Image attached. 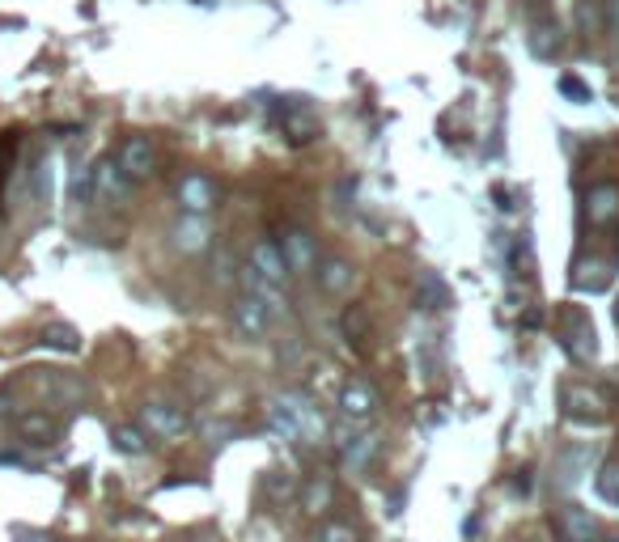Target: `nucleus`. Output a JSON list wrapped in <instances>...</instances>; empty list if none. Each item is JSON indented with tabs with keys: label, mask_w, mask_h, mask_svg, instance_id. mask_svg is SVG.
Here are the masks:
<instances>
[{
	"label": "nucleus",
	"mask_w": 619,
	"mask_h": 542,
	"mask_svg": "<svg viewBox=\"0 0 619 542\" xmlns=\"http://www.w3.org/2000/svg\"><path fill=\"white\" fill-rule=\"evenodd\" d=\"M268 420L280 437L289 441H318L323 437V415L306 399V394H280V399L268 407Z\"/></svg>",
	"instance_id": "f257e3e1"
},
{
	"label": "nucleus",
	"mask_w": 619,
	"mask_h": 542,
	"mask_svg": "<svg viewBox=\"0 0 619 542\" xmlns=\"http://www.w3.org/2000/svg\"><path fill=\"white\" fill-rule=\"evenodd\" d=\"M115 166L123 170V178L136 187V183H149V178L157 174V149H153V140L149 136H128L119 144V153H115Z\"/></svg>",
	"instance_id": "f03ea898"
},
{
	"label": "nucleus",
	"mask_w": 619,
	"mask_h": 542,
	"mask_svg": "<svg viewBox=\"0 0 619 542\" xmlns=\"http://www.w3.org/2000/svg\"><path fill=\"white\" fill-rule=\"evenodd\" d=\"M140 432H145V437H157V441H179L187 432V411L153 399V403L140 407Z\"/></svg>",
	"instance_id": "7ed1b4c3"
},
{
	"label": "nucleus",
	"mask_w": 619,
	"mask_h": 542,
	"mask_svg": "<svg viewBox=\"0 0 619 542\" xmlns=\"http://www.w3.org/2000/svg\"><path fill=\"white\" fill-rule=\"evenodd\" d=\"M280 255H285V267H289V276H310V271L318 267V242H314V233L302 229V225H289L285 233H280Z\"/></svg>",
	"instance_id": "20e7f679"
},
{
	"label": "nucleus",
	"mask_w": 619,
	"mask_h": 542,
	"mask_svg": "<svg viewBox=\"0 0 619 542\" xmlns=\"http://www.w3.org/2000/svg\"><path fill=\"white\" fill-rule=\"evenodd\" d=\"M560 348L569 352L577 365L594 360V327H590L586 314H577V310L564 314V322H560Z\"/></svg>",
	"instance_id": "39448f33"
},
{
	"label": "nucleus",
	"mask_w": 619,
	"mask_h": 542,
	"mask_svg": "<svg viewBox=\"0 0 619 542\" xmlns=\"http://www.w3.org/2000/svg\"><path fill=\"white\" fill-rule=\"evenodd\" d=\"M229 318H234V335L238 339H263V335L272 331L268 305H263L259 297H251V293L234 301V314H229Z\"/></svg>",
	"instance_id": "423d86ee"
},
{
	"label": "nucleus",
	"mask_w": 619,
	"mask_h": 542,
	"mask_svg": "<svg viewBox=\"0 0 619 542\" xmlns=\"http://www.w3.org/2000/svg\"><path fill=\"white\" fill-rule=\"evenodd\" d=\"M90 183H94V200H102V204H123V200L132 195V183H128V178H123V170L115 166V157L94 161Z\"/></svg>",
	"instance_id": "0eeeda50"
},
{
	"label": "nucleus",
	"mask_w": 619,
	"mask_h": 542,
	"mask_svg": "<svg viewBox=\"0 0 619 542\" xmlns=\"http://www.w3.org/2000/svg\"><path fill=\"white\" fill-rule=\"evenodd\" d=\"M314 276H318V288H323L327 297H348L352 284H357V267H352V259H344V255H323Z\"/></svg>",
	"instance_id": "6e6552de"
},
{
	"label": "nucleus",
	"mask_w": 619,
	"mask_h": 542,
	"mask_svg": "<svg viewBox=\"0 0 619 542\" xmlns=\"http://www.w3.org/2000/svg\"><path fill=\"white\" fill-rule=\"evenodd\" d=\"M179 204L187 216H208L217 208V183L208 174H183L179 183Z\"/></svg>",
	"instance_id": "1a4fd4ad"
},
{
	"label": "nucleus",
	"mask_w": 619,
	"mask_h": 542,
	"mask_svg": "<svg viewBox=\"0 0 619 542\" xmlns=\"http://www.w3.org/2000/svg\"><path fill=\"white\" fill-rule=\"evenodd\" d=\"M246 267H251L263 284H285V280H289L285 255H280V246H276L272 238H259V242L251 246V259H246Z\"/></svg>",
	"instance_id": "9d476101"
},
{
	"label": "nucleus",
	"mask_w": 619,
	"mask_h": 542,
	"mask_svg": "<svg viewBox=\"0 0 619 542\" xmlns=\"http://www.w3.org/2000/svg\"><path fill=\"white\" fill-rule=\"evenodd\" d=\"M564 411L573 420H586V424H603L607 420V399L590 386H564Z\"/></svg>",
	"instance_id": "9b49d317"
},
{
	"label": "nucleus",
	"mask_w": 619,
	"mask_h": 542,
	"mask_svg": "<svg viewBox=\"0 0 619 542\" xmlns=\"http://www.w3.org/2000/svg\"><path fill=\"white\" fill-rule=\"evenodd\" d=\"M340 411L348 415V420H369V415L378 411V394H374V386L361 382V377L344 382V390H340Z\"/></svg>",
	"instance_id": "f8f14e48"
},
{
	"label": "nucleus",
	"mask_w": 619,
	"mask_h": 542,
	"mask_svg": "<svg viewBox=\"0 0 619 542\" xmlns=\"http://www.w3.org/2000/svg\"><path fill=\"white\" fill-rule=\"evenodd\" d=\"M208 238H212L208 216H187L183 212V221L170 229V242H174V250H183V255H200V250L208 246Z\"/></svg>",
	"instance_id": "ddd939ff"
},
{
	"label": "nucleus",
	"mask_w": 619,
	"mask_h": 542,
	"mask_svg": "<svg viewBox=\"0 0 619 542\" xmlns=\"http://www.w3.org/2000/svg\"><path fill=\"white\" fill-rule=\"evenodd\" d=\"M340 445H344V466L348 471H365L369 462H374V454H378V432H348V428H340Z\"/></svg>",
	"instance_id": "4468645a"
},
{
	"label": "nucleus",
	"mask_w": 619,
	"mask_h": 542,
	"mask_svg": "<svg viewBox=\"0 0 619 542\" xmlns=\"http://www.w3.org/2000/svg\"><path fill=\"white\" fill-rule=\"evenodd\" d=\"M586 212H590V225H611L619 216V187L615 183H598L586 195Z\"/></svg>",
	"instance_id": "2eb2a0df"
},
{
	"label": "nucleus",
	"mask_w": 619,
	"mask_h": 542,
	"mask_svg": "<svg viewBox=\"0 0 619 542\" xmlns=\"http://www.w3.org/2000/svg\"><path fill=\"white\" fill-rule=\"evenodd\" d=\"M17 432H22L26 441H34V445H51L60 437V424L51 420L47 411H22L17 415Z\"/></svg>",
	"instance_id": "dca6fc26"
},
{
	"label": "nucleus",
	"mask_w": 619,
	"mask_h": 542,
	"mask_svg": "<svg viewBox=\"0 0 619 542\" xmlns=\"http://www.w3.org/2000/svg\"><path fill=\"white\" fill-rule=\"evenodd\" d=\"M344 339H348L357 352H365L369 343H374V322H369V310H365V305H348V310H344Z\"/></svg>",
	"instance_id": "f3484780"
},
{
	"label": "nucleus",
	"mask_w": 619,
	"mask_h": 542,
	"mask_svg": "<svg viewBox=\"0 0 619 542\" xmlns=\"http://www.w3.org/2000/svg\"><path fill=\"white\" fill-rule=\"evenodd\" d=\"M331 492H335L331 475H314V479H310V483L302 487V509H306L310 517L327 513V504H331Z\"/></svg>",
	"instance_id": "a211bd4d"
},
{
	"label": "nucleus",
	"mask_w": 619,
	"mask_h": 542,
	"mask_svg": "<svg viewBox=\"0 0 619 542\" xmlns=\"http://www.w3.org/2000/svg\"><path fill=\"white\" fill-rule=\"evenodd\" d=\"M416 301L424 305V310H441V305H450V293H446V284H441L433 271H424L420 284H416Z\"/></svg>",
	"instance_id": "6ab92c4d"
},
{
	"label": "nucleus",
	"mask_w": 619,
	"mask_h": 542,
	"mask_svg": "<svg viewBox=\"0 0 619 542\" xmlns=\"http://www.w3.org/2000/svg\"><path fill=\"white\" fill-rule=\"evenodd\" d=\"M560 521H564V530H569V542H590L594 538V517L586 513V509H564L560 513Z\"/></svg>",
	"instance_id": "aec40b11"
},
{
	"label": "nucleus",
	"mask_w": 619,
	"mask_h": 542,
	"mask_svg": "<svg viewBox=\"0 0 619 542\" xmlns=\"http://www.w3.org/2000/svg\"><path fill=\"white\" fill-rule=\"evenodd\" d=\"M263 492H268V500L285 504L297 492V475L293 471H268V475H263Z\"/></svg>",
	"instance_id": "412c9836"
},
{
	"label": "nucleus",
	"mask_w": 619,
	"mask_h": 542,
	"mask_svg": "<svg viewBox=\"0 0 619 542\" xmlns=\"http://www.w3.org/2000/svg\"><path fill=\"white\" fill-rule=\"evenodd\" d=\"M111 441H115V449L119 454H132V458H140L149 449V441H145V432L140 428H132V424H119L115 432H111Z\"/></svg>",
	"instance_id": "4be33fe9"
},
{
	"label": "nucleus",
	"mask_w": 619,
	"mask_h": 542,
	"mask_svg": "<svg viewBox=\"0 0 619 542\" xmlns=\"http://www.w3.org/2000/svg\"><path fill=\"white\" fill-rule=\"evenodd\" d=\"M285 136H289L293 144H310V140L318 136V123H314L306 111H289V115H285Z\"/></svg>",
	"instance_id": "5701e85b"
},
{
	"label": "nucleus",
	"mask_w": 619,
	"mask_h": 542,
	"mask_svg": "<svg viewBox=\"0 0 619 542\" xmlns=\"http://www.w3.org/2000/svg\"><path fill=\"white\" fill-rule=\"evenodd\" d=\"M594 487H598V496H603L607 504H619V462H607L603 471H598Z\"/></svg>",
	"instance_id": "b1692460"
},
{
	"label": "nucleus",
	"mask_w": 619,
	"mask_h": 542,
	"mask_svg": "<svg viewBox=\"0 0 619 542\" xmlns=\"http://www.w3.org/2000/svg\"><path fill=\"white\" fill-rule=\"evenodd\" d=\"M43 343H47V348H60V352H77L81 348V339H77L73 327H47L43 331Z\"/></svg>",
	"instance_id": "393cba45"
},
{
	"label": "nucleus",
	"mask_w": 619,
	"mask_h": 542,
	"mask_svg": "<svg viewBox=\"0 0 619 542\" xmlns=\"http://www.w3.org/2000/svg\"><path fill=\"white\" fill-rule=\"evenodd\" d=\"M530 47H535L539 56H552V51L560 47V30H556L552 22H539V26H535V39H530Z\"/></svg>",
	"instance_id": "a878e982"
},
{
	"label": "nucleus",
	"mask_w": 619,
	"mask_h": 542,
	"mask_svg": "<svg viewBox=\"0 0 619 542\" xmlns=\"http://www.w3.org/2000/svg\"><path fill=\"white\" fill-rule=\"evenodd\" d=\"M318 542H357V530L344 526V521H327V526L318 530Z\"/></svg>",
	"instance_id": "bb28decb"
},
{
	"label": "nucleus",
	"mask_w": 619,
	"mask_h": 542,
	"mask_svg": "<svg viewBox=\"0 0 619 542\" xmlns=\"http://www.w3.org/2000/svg\"><path fill=\"white\" fill-rule=\"evenodd\" d=\"M560 94H569L573 102H594V94H590V89L581 85L577 77H560Z\"/></svg>",
	"instance_id": "cd10ccee"
},
{
	"label": "nucleus",
	"mask_w": 619,
	"mask_h": 542,
	"mask_svg": "<svg viewBox=\"0 0 619 542\" xmlns=\"http://www.w3.org/2000/svg\"><path fill=\"white\" fill-rule=\"evenodd\" d=\"M615 322H619V297H615Z\"/></svg>",
	"instance_id": "c85d7f7f"
},
{
	"label": "nucleus",
	"mask_w": 619,
	"mask_h": 542,
	"mask_svg": "<svg viewBox=\"0 0 619 542\" xmlns=\"http://www.w3.org/2000/svg\"><path fill=\"white\" fill-rule=\"evenodd\" d=\"M615 255H619V242H615Z\"/></svg>",
	"instance_id": "c756f323"
}]
</instances>
